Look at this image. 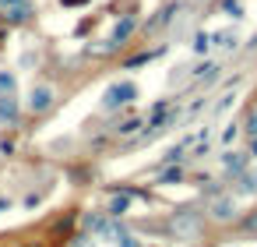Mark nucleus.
Returning <instances> with one entry per match:
<instances>
[{
	"label": "nucleus",
	"instance_id": "nucleus-13",
	"mask_svg": "<svg viewBox=\"0 0 257 247\" xmlns=\"http://www.w3.org/2000/svg\"><path fill=\"white\" fill-rule=\"evenodd\" d=\"M138 127H141V120H124V124H120V134H134Z\"/></svg>",
	"mask_w": 257,
	"mask_h": 247
},
{
	"label": "nucleus",
	"instance_id": "nucleus-21",
	"mask_svg": "<svg viewBox=\"0 0 257 247\" xmlns=\"http://www.w3.org/2000/svg\"><path fill=\"white\" fill-rule=\"evenodd\" d=\"M250 155H254V159H257V138H254V145H250Z\"/></svg>",
	"mask_w": 257,
	"mask_h": 247
},
{
	"label": "nucleus",
	"instance_id": "nucleus-15",
	"mask_svg": "<svg viewBox=\"0 0 257 247\" xmlns=\"http://www.w3.org/2000/svg\"><path fill=\"white\" fill-rule=\"evenodd\" d=\"M162 180H165V184H173V180H180V170H165V173H162Z\"/></svg>",
	"mask_w": 257,
	"mask_h": 247
},
{
	"label": "nucleus",
	"instance_id": "nucleus-19",
	"mask_svg": "<svg viewBox=\"0 0 257 247\" xmlns=\"http://www.w3.org/2000/svg\"><path fill=\"white\" fill-rule=\"evenodd\" d=\"M250 134L257 138V113H254V117H250Z\"/></svg>",
	"mask_w": 257,
	"mask_h": 247
},
{
	"label": "nucleus",
	"instance_id": "nucleus-23",
	"mask_svg": "<svg viewBox=\"0 0 257 247\" xmlns=\"http://www.w3.org/2000/svg\"><path fill=\"white\" fill-rule=\"evenodd\" d=\"M4 4H14V0H4Z\"/></svg>",
	"mask_w": 257,
	"mask_h": 247
},
{
	"label": "nucleus",
	"instance_id": "nucleus-10",
	"mask_svg": "<svg viewBox=\"0 0 257 247\" xmlns=\"http://www.w3.org/2000/svg\"><path fill=\"white\" fill-rule=\"evenodd\" d=\"M243 229H247L250 237H257V209H254V212H247V219H243Z\"/></svg>",
	"mask_w": 257,
	"mask_h": 247
},
{
	"label": "nucleus",
	"instance_id": "nucleus-20",
	"mask_svg": "<svg viewBox=\"0 0 257 247\" xmlns=\"http://www.w3.org/2000/svg\"><path fill=\"white\" fill-rule=\"evenodd\" d=\"M120 247H138V240H130V237H124V244Z\"/></svg>",
	"mask_w": 257,
	"mask_h": 247
},
{
	"label": "nucleus",
	"instance_id": "nucleus-3",
	"mask_svg": "<svg viewBox=\"0 0 257 247\" xmlns=\"http://www.w3.org/2000/svg\"><path fill=\"white\" fill-rule=\"evenodd\" d=\"M233 212H236L233 194H222V198L211 201V215H215V219H233Z\"/></svg>",
	"mask_w": 257,
	"mask_h": 247
},
{
	"label": "nucleus",
	"instance_id": "nucleus-11",
	"mask_svg": "<svg viewBox=\"0 0 257 247\" xmlns=\"http://www.w3.org/2000/svg\"><path fill=\"white\" fill-rule=\"evenodd\" d=\"M215 42H219V46H225V50H233L236 36H233V32H219V36H215Z\"/></svg>",
	"mask_w": 257,
	"mask_h": 247
},
{
	"label": "nucleus",
	"instance_id": "nucleus-1",
	"mask_svg": "<svg viewBox=\"0 0 257 247\" xmlns=\"http://www.w3.org/2000/svg\"><path fill=\"white\" fill-rule=\"evenodd\" d=\"M169 229H173L180 240H198V237H201V212L180 209L173 219H169Z\"/></svg>",
	"mask_w": 257,
	"mask_h": 247
},
{
	"label": "nucleus",
	"instance_id": "nucleus-9",
	"mask_svg": "<svg viewBox=\"0 0 257 247\" xmlns=\"http://www.w3.org/2000/svg\"><path fill=\"white\" fill-rule=\"evenodd\" d=\"M14 113H18V103L11 95H0V120H11Z\"/></svg>",
	"mask_w": 257,
	"mask_h": 247
},
{
	"label": "nucleus",
	"instance_id": "nucleus-12",
	"mask_svg": "<svg viewBox=\"0 0 257 247\" xmlns=\"http://www.w3.org/2000/svg\"><path fill=\"white\" fill-rule=\"evenodd\" d=\"M127 212V198H113V205H110V215H124Z\"/></svg>",
	"mask_w": 257,
	"mask_h": 247
},
{
	"label": "nucleus",
	"instance_id": "nucleus-17",
	"mask_svg": "<svg viewBox=\"0 0 257 247\" xmlns=\"http://www.w3.org/2000/svg\"><path fill=\"white\" fill-rule=\"evenodd\" d=\"M11 85H14V78H11V75H0V89H4V92H7V89H11Z\"/></svg>",
	"mask_w": 257,
	"mask_h": 247
},
{
	"label": "nucleus",
	"instance_id": "nucleus-7",
	"mask_svg": "<svg viewBox=\"0 0 257 247\" xmlns=\"http://www.w3.org/2000/svg\"><path fill=\"white\" fill-rule=\"evenodd\" d=\"M222 163H225V170H229V173H243V170H247V155H239V152H229V155L222 159Z\"/></svg>",
	"mask_w": 257,
	"mask_h": 247
},
{
	"label": "nucleus",
	"instance_id": "nucleus-18",
	"mask_svg": "<svg viewBox=\"0 0 257 247\" xmlns=\"http://www.w3.org/2000/svg\"><path fill=\"white\" fill-rule=\"evenodd\" d=\"M64 7H81V4H88V0H60Z\"/></svg>",
	"mask_w": 257,
	"mask_h": 247
},
{
	"label": "nucleus",
	"instance_id": "nucleus-16",
	"mask_svg": "<svg viewBox=\"0 0 257 247\" xmlns=\"http://www.w3.org/2000/svg\"><path fill=\"white\" fill-rule=\"evenodd\" d=\"M225 11H229V14H236V18H239V4H236V0H225Z\"/></svg>",
	"mask_w": 257,
	"mask_h": 247
},
{
	"label": "nucleus",
	"instance_id": "nucleus-8",
	"mask_svg": "<svg viewBox=\"0 0 257 247\" xmlns=\"http://www.w3.org/2000/svg\"><path fill=\"white\" fill-rule=\"evenodd\" d=\"M28 14H32V7H28L25 0H21V4H18V0H14V4H11V11H7V18H11V21H25Z\"/></svg>",
	"mask_w": 257,
	"mask_h": 247
},
{
	"label": "nucleus",
	"instance_id": "nucleus-6",
	"mask_svg": "<svg viewBox=\"0 0 257 247\" xmlns=\"http://www.w3.org/2000/svg\"><path fill=\"white\" fill-rule=\"evenodd\" d=\"M134 32V18H124V21H120L116 28H113V36H110V42H113V46H120V42H124L127 36Z\"/></svg>",
	"mask_w": 257,
	"mask_h": 247
},
{
	"label": "nucleus",
	"instance_id": "nucleus-4",
	"mask_svg": "<svg viewBox=\"0 0 257 247\" xmlns=\"http://www.w3.org/2000/svg\"><path fill=\"white\" fill-rule=\"evenodd\" d=\"M50 103H53V92L46 89V85H39V89L32 92V99H28V106H32L36 113H42V110H50Z\"/></svg>",
	"mask_w": 257,
	"mask_h": 247
},
{
	"label": "nucleus",
	"instance_id": "nucleus-22",
	"mask_svg": "<svg viewBox=\"0 0 257 247\" xmlns=\"http://www.w3.org/2000/svg\"><path fill=\"white\" fill-rule=\"evenodd\" d=\"M0 209H7V201H4V198H0Z\"/></svg>",
	"mask_w": 257,
	"mask_h": 247
},
{
	"label": "nucleus",
	"instance_id": "nucleus-2",
	"mask_svg": "<svg viewBox=\"0 0 257 247\" xmlns=\"http://www.w3.org/2000/svg\"><path fill=\"white\" fill-rule=\"evenodd\" d=\"M130 99H138V89H134L130 81H120V85H110L102 95V106L106 110H116V106H127Z\"/></svg>",
	"mask_w": 257,
	"mask_h": 247
},
{
	"label": "nucleus",
	"instance_id": "nucleus-5",
	"mask_svg": "<svg viewBox=\"0 0 257 247\" xmlns=\"http://www.w3.org/2000/svg\"><path fill=\"white\" fill-rule=\"evenodd\" d=\"M176 14H180V4H169L165 11H159V18L148 21V32H159V28H162V25H169V21L176 18Z\"/></svg>",
	"mask_w": 257,
	"mask_h": 247
},
{
	"label": "nucleus",
	"instance_id": "nucleus-14",
	"mask_svg": "<svg viewBox=\"0 0 257 247\" xmlns=\"http://www.w3.org/2000/svg\"><path fill=\"white\" fill-rule=\"evenodd\" d=\"M211 46V36H198V39H194V50H198V53H204Z\"/></svg>",
	"mask_w": 257,
	"mask_h": 247
}]
</instances>
